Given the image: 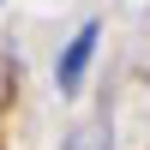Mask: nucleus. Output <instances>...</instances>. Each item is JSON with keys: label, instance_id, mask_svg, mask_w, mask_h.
I'll use <instances>...</instances> for the list:
<instances>
[{"label": "nucleus", "instance_id": "1", "mask_svg": "<svg viewBox=\"0 0 150 150\" xmlns=\"http://www.w3.org/2000/svg\"><path fill=\"white\" fill-rule=\"evenodd\" d=\"M96 42H102V24L84 18L78 30H72V42L60 48V60H54V84H60V96H72V90L84 84V72H90V60H96Z\"/></svg>", "mask_w": 150, "mask_h": 150}, {"label": "nucleus", "instance_id": "2", "mask_svg": "<svg viewBox=\"0 0 150 150\" xmlns=\"http://www.w3.org/2000/svg\"><path fill=\"white\" fill-rule=\"evenodd\" d=\"M66 150H108V138H102V132H72Z\"/></svg>", "mask_w": 150, "mask_h": 150}, {"label": "nucleus", "instance_id": "3", "mask_svg": "<svg viewBox=\"0 0 150 150\" xmlns=\"http://www.w3.org/2000/svg\"><path fill=\"white\" fill-rule=\"evenodd\" d=\"M6 96H12V66L0 60V108H6Z\"/></svg>", "mask_w": 150, "mask_h": 150}]
</instances>
